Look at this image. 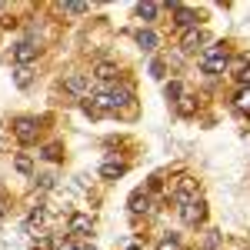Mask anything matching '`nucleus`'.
<instances>
[{
	"mask_svg": "<svg viewBox=\"0 0 250 250\" xmlns=\"http://www.w3.org/2000/svg\"><path fill=\"white\" fill-rule=\"evenodd\" d=\"M130 97H134V90H130L127 83H120V87H107V90H97V94L87 97L83 110H87V114H94V117L114 114V110H120V107L130 100Z\"/></svg>",
	"mask_w": 250,
	"mask_h": 250,
	"instance_id": "nucleus-1",
	"label": "nucleus"
},
{
	"mask_svg": "<svg viewBox=\"0 0 250 250\" xmlns=\"http://www.w3.org/2000/svg\"><path fill=\"white\" fill-rule=\"evenodd\" d=\"M227 47L224 43H213V47H204L200 50V70L204 74H224V67H227Z\"/></svg>",
	"mask_w": 250,
	"mask_h": 250,
	"instance_id": "nucleus-2",
	"label": "nucleus"
},
{
	"mask_svg": "<svg viewBox=\"0 0 250 250\" xmlns=\"http://www.w3.org/2000/svg\"><path fill=\"white\" fill-rule=\"evenodd\" d=\"M197 200V180L193 177H180L177 180V187H173V204H193Z\"/></svg>",
	"mask_w": 250,
	"mask_h": 250,
	"instance_id": "nucleus-3",
	"label": "nucleus"
},
{
	"mask_svg": "<svg viewBox=\"0 0 250 250\" xmlns=\"http://www.w3.org/2000/svg\"><path fill=\"white\" fill-rule=\"evenodd\" d=\"M180 217H184V224L197 227V224H204V217H207V204L197 197L193 204H184V207H180Z\"/></svg>",
	"mask_w": 250,
	"mask_h": 250,
	"instance_id": "nucleus-4",
	"label": "nucleus"
},
{
	"mask_svg": "<svg viewBox=\"0 0 250 250\" xmlns=\"http://www.w3.org/2000/svg\"><path fill=\"white\" fill-rule=\"evenodd\" d=\"M37 120H30V117H20L17 124H14V134H17V140L20 144H34L37 140Z\"/></svg>",
	"mask_w": 250,
	"mask_h": 250,
	"instance_id": "nucleus-5",
	"label": "nucleus"
},
{
	"mask_svg": "<svg viewBox=\"0 0 250 250\" xmlns=\"http://www.w3.org/2000/svg\"><path fill=\"white\" fill-rule=\"evenodd\" d=\"M63 90H70V94H87L90 97V74H70V77H63Z\"/></svg>",
	"mask_w": 250,
	"mask_h": 250,
	"instance_id": "nucleus-6",
	"label": "nucleus"
},
{
	"mask_svg": "<svg viewBox=\"0 0 250 250\" xmlns=\"http://www.w3.org/2000/svg\"><path fill=\"white\" fill-rule=\"evenodd\" d=\"M37 54H40V47H37V43H30V40H23V43L14 47V60H17L20 67H27L30 60H37Z\"/></svg>",
	"mask_w": 250,
	"mask_h": 250,
	"instance_id": "nucleus-7",
	"label": "nucleus"
},
{
	"mask_svg": "<svg viewBox=\"0 0 250 250\" xmlns=\"http://www.w3.org/2000/svg\"><path fill=\"white\" fill-rule=\"evenodd\" d=\"M204 43H207V30H187V34H184V40H180V47H184L187 54H197Z\"/></svg>",
	"mask_w": 250,
	"mask_h": 250,
	"instance_id": "nucleus-8",
	"label": "nucleus"
},
{
	"mask_svg": "<svg viewBox=\"0 0 250 250\" xmlns=\"http://www.w3.org/2000/svg\"><path fill=\"white\" fill-rule=\"evenodd\" d=\"M94 230V220L87 213H74L70 217V233H90Z\"/></svg>",
	"mask_w": 250,
	"mask_h": 250,
	"instance_id": "nucleus-9",
	"label": "nucleus"
},
{
	"mask_svg": "<svg viewBox=\"0 0 250 250\" xmlns=\"http://www.w3.org/2000/svg\"><path fill=\"white\" fill-rule=\"evenodd\" d=\"M173 14H177V27H197V10H190V7H177V10H173Z\"/></svg>",
	"mask_w": 250,
	"mask_h": 250,
	"instance_id": "nucleus-10",
	"label": "nucleus"
},
{
	"mask_svg": "<svg viewBox=\"0 0 250 250\" xmlns=\"http://www.w3.org/2000/svg\"><path fill=\"white\" fill-rule=\"evenodd\" d=\"M100 173H104L107 180H117V177H124V173H127V164H124V160H107V164L100 167Z\"/></svg>",
	"mask_w": 250,
	"mask_h": 250,
	"instance_id": "nucleus-11",
	"label": "nucleus"
},
{
	"mask_svg": "<svg viewBox=\"0 0 250 250\" xmlns=\"http://www.w3.org/2000/svg\"><path fill=\"white\" fill-rule=\"evenodd\" d=\"M147 204H150L147 190H144V187H137V190L130 193V210H134V213H140V210H147Z\"/></svg>",
	"mask_w": 250,
	"mask_h": 250,
	"instance_id": "nucleus-12",
	"label": "nucleus"
},
{
	"mask_svg": "<svg viewBox=\"0 0 250 250\" xmlns=\"http://www.w3.org/2000/svg\"><path fill=\"white\" fill-rule=\"evenodd\" d=\"M137 43L144 47V54H154L157 50V34L154 30H140V34H137Z\"/></svg>",
	"mask_w": 250,
	"mask_h": 250,
	"instance_id": "nucleus-13",
	"label": "nucleus"
},
{
	"mask_svg": "<svg viewBox=\"0 0 250 250\" xmlns=\"http://www.w3.org/2000/svg\"><path fill=\"white\" fill-rule=\"evenodd\" d=\"M117 74H120V70H117L114 63H100V67L94 70V77H97V80H117Z\"/></svg>",
	"mask_w": 250,
	"mask_h": 250,
	"instance_id": "nucleus-14",
	"label": "nucleus"
},
{
	"mask_svg": "<svg viewBox=\"0 0 250 250\" xmlns=\"http://www.w3.org/2000/svg\"><path fill=\"white\" fill-rule=\"evenodd\" d=\"M233 104H237V110H240V114H250V87H244L240 94L233 97Z\"/></svg>",
	"mask_w": 250,
	"mask_h": 250,
	"instance_id": "nucleus-15",
	"label": "nucleus"
},
{
	"mask_svg": "<svg viewBox=\"0 0 250 250\" xmlns=\"http://www.w3.org/2000/svg\"><path fill=\"white\" fill-rule=\"evenodd\" d=\"M157 10H160L157 3H137V17H140V20H154Z\"/></svg>",
	"mask_w": 250,
	"mask_h": 250,
	"instance_id": "nucleus-16",
	"label": "nucleus"
},
{
	"mask_svg": "<svg viewBox=\"0 0 250 250\" xmlns=\"http://www.w3.org/2000/svg\"><path fill=\"white\" fill-rule=\"evenodd\" d=\"M43 217H47V213H43V207H34V210H30V217H27V230L40 227V224H43Z\"/></svg>",
	"mask_w": 250,
	"mask_h": 250,
	"instance_id": "nucleus-17",
	"label": "nucleus"
},
{
	"mask_svg": "<svg viewBox=\"0 0 250 250\" xmlns=\"http://www.w3.org/2000/svg\"><path fill=\"white\" fill-rule=\"evenodd\" d=\"M164 94H167V100H180V97H184V87H180V83H177V80H170V83H167V90H164Z\"/></svg>",
	"mask_w": 250,
	"mask_h": 250,
	"instance_id": "nucleus-18",
	"label": "nucleus"
},
{
	"mask_svg": "<svg viewBox=\"0 0 250 250\" xmlns=\"http://www.w3.org/2000/svg\"><path fill=\"white\" fill-rule=\"evenodd\" d=\"M157 250H180V240H177V237H164V240H160V244H157Z\"/></svg>",
	"mask_w": 250,
	"mask_h": 250,
	"instance_id": "nucleus-19",
	"label": "nucleus"
},
{
	"mask_svg": "<svg viewBox=\"0 0 250 250\" xmlns=\"http://www.w3.org/2000/svg\"><path fill=\"white\" fill-rule=\"evenodd\" d=\"M63 10H67V14H87L90 7H87V3H77V0H70V3H63Z\"/></svg>",
	"mask_w": 250,
	"mask_h": 250,
	"instance_id": "nucleus-20",
	"label": "nucleus"
},
{
	"mask_svg": "<svg viewBox=\"0 0 250 250\" xmlns=\"http://www.w3.org/2000/svg\"><path fill=\"white\" fill-rule=\"evenodd\" d=\"M190 110H193V97L184 94V97H180V114H190Z\"/></svg>",
	"mask_w": 250,
	"mask_h": 250,
	"instance_id": "nucleus-21",
	"label": "nucleus"
},
{
	"mask_svg": "<svg viewBox=\"0 0 250 250\" xmlns=\"http://www.w3.org/2000/svg\"><path fill=\"white\" fill-rule=\"evenodd\" d=\"M17 83H20V87L30 83V70H27V67H20V70H17Z\"/></svg>",
	"mask_w": 250,
	"mask_h": 250,
	"instance_id": "nucleus-22",
	"label": "nucleus"
},
{
	"mask_svg": "<svg viewBox=\"0 0 250 250\" xmlns=\"http://www.w3.org/2000/svg\"><path fill=\"white\" fill-rule=\"evenodd\" d=\"M43 157H47V160H57V157H60V147H57V144H50V147L43 150Z\"/></svg>",
	"mask_w": 250,
	"mask_h": 250,
	"instance_id": "nucleus-23",
	"label": "nucleus"
},
{
	"mask_svg": "<svg viewBox=\"0 0 250 250\" xmlns=\"http://www.w3.org/2000/svg\"><path fill=\"white\" fill-rule=\"evenodd\" d=\"M150 74H154L157 80L164 77V63H160V60H154V63H150Z\"/></svg>",
	"mask_w": 250,
	"mask_h": 250,
	"instance_id": "nucleus-24",
	"label": "nucleus"
},
{
	"mask_svg": "<svg viewBox=\"0 0 250 250\" xmlns=\"http://www.w3.org/2000/svg\"><path fill=\"white\" fill-rule=\"evenodd\" d=\"M17 170L20 173H30V160H27V157H17Z\"/></svg>",
	"mask_w": 250,
	"mask_h": 250,
	"instance_id": "nucleus-25",
	"label": "nucleus"
},
{
	"mask_svg": "<svg viewBox=\"0 0 250 250\" xmlns=\"http://www.w3.org/2000/svg\"><path fill=\"white\" fill-rule=\"evenodd\" d=\"M237 80H240V83H244V87H250V67H244V70H240V74H237Z\"/></svg>",
	"mask_w": 250,
	"mask_h": 250,
	"instance_id": "nucleus-26",
	"label": "nucleus"
},
{
	"mask_svg": "<svg viewBox=\"0 0 250 250\" xmlns=\"http://www.w3.org/2000/svg\"><path fill=\"white\" fill-rule=\"evenodd\" d=\"M57 250H80V247L74 244V240H60V244H57Z\"/></svg>",
	"mask_w": 250,
	"mask_h": 250,
	"instance_id": "nucleus-27",
	"label": "nucleus"
},
{
	"mask_svg": "<svg viewBox=\"0 0 250 250\" xmlns=\"http://www.w3.org/2000/svg\"><path fill=\"white\" fill-rule=\"evenodd\" d=\"M0 220H3V207H0Z\"/></svg>",
	"mask_w": 250,
	"mask_h": 250,
	"instance_id": "nucleus-28",
	"label": "nucleus"
},
{
	"mask_svg": "<svg viewBox=\"0 0 250 250\" xmlns=\"http://www.w3.org/2000/svg\"><path fill=\"white\" fill-rule=\"evenodd\" d=\"M130 250H140V247H130Z\"/></svg>",
	"mask_w": 250,
	"mask_h": 250,
	"instance_id": "nucleus-29",
	"label": "nucleus"
}]
</instances>
